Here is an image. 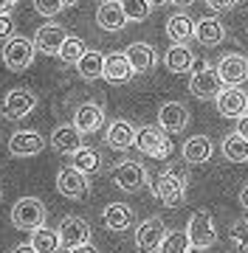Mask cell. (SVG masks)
<instances>
[{
	"label": "cell",
	"mask_w": 248,
	"mask_h": 253,
	"mask_svg": "<svg viewBox=\"0 0 248 253\" xmlns=\"http://www.w3.org/2000/svg\"><path fill=\"white\" fill-rule=\"evenodd\" d=\"M186 183H189V177H186L184 169L169 166L166 172H161L158 177L149 180V189L166 208H181L186 203Z\"/></svg>",
	"instance_id": "1"
},
{
	"label": "cell",
	"mask_w": 248,
	"mask_h": 253,
	"mask_svg": "<svg viewBox=\"0 0 248 253\" xmlns=\"http://www.w3.org/2000/svg\"><path fill=\"white\" fill-rule=\"evenodd\" d=\"M46 203L37 197H20L11 206V225L20 231H37L46 225Z\"/></svg>",
	"instance_id": "2"
},
{
	"label": "cell",
	"mask_w": 248,
	"mask_h": 253,
	"mask_svg": "<svg viewBox=\"0 0 248 253\" xmlns=\"http://www.w3.org/2000/svg\"><path fill=\"white\" fill-rule=\"evenodd\" d=\"M136 149L147 158H155V161H166L172 155V141L161 126H138L136 135Z\"/></svg>",
	"instance_id": "3"
},
{
	"label": "cell",
	"mask_w": 248,
	"mask_h": 253,
	"mask_svg": "<svg viewBox=\"0 0 248 253\" xmlns=\"http://www.w3.org/2000/svg\"><path fill=\"white\" fill-rule=\"evenodd\" d=\"M223 90L226 87H223V79L217 73V68H209L206 62L195 65L192 76H189V93L195 99H217Z\"/></svg>",
	"instance_id": "4"
},
{
	"label": "cell",
	"mask_w": 248,
	"mask_h": 253,
	"mask_svg": "<svg viewBox=\"0 0 248 253\" xmlns=\"http://www.w3.org/2000/svg\"><path fill=\"white\" fill-rule=\"evenodd\" d=\"M34 54H37V45H34V40H26V37H11L3 45V62L14 73L26 71L28 65L34 62Z\"/></svg>",
	"instance_id": "5"
},
{
	"label": "cell",
	"mask_w": 248,
	"mask_h": 253,
	"mask_svg": "<svg viewBox=\"0 0 248 253\" xmlns=\"http://www.w3.org/2000/svg\"><path fill=\"white\" fill-rule=\"evenodd\" d=\"M113 183H116L124 194H133V191H138L144 183H149V177H147L144 163H138V161H119L116 166H113Z\"/></svg>",
	"instance_id": "6"
},
{
	"label": "cell",
	"mask_w": 248,
	"mask_h": 253,
	"mask_svg": "<svg viewBox=\"0 0 248 253\" xmlns=\"http://www.w3.org/2000/svg\"><path fill=\"white\" fill-rule=\"evenodd\" d=\"M186 234L192 239V248L198 251H206L217 242V231H214V219H211L209 211H195L189 225H186Z\"/></svg>",
	"instance_id": "7"
},
{
	"label": "cell",
	"mask_w": 248,
	"mask_h": 253,
	"mask_svg": "<svg viewBox=\"0 0 248 253\" xmlns=\"http://www.w3.org/2000/svg\"><path fill=\"white\" fill-rule=\"evenodd\" d=\"M166 234H169V231H166L164 219H161V217H149V219H144V222L136 228V248L141 253L161 251Z\"/></svg>",
	"instance_id": "8"
},
{
	"label": "cell",
	"mask_w": 248,
	"mask_h": 253,
	"mask_svg": "<svg viewBox=\"0 0 248 253\" xmlns=\"http://www.w3.org/2000/svg\"><path fill=\"white\" fill-rule=\"evenodd\" d=\"M56 191L68 200H82L88 191H91V180L88 174L74 169V166H65L56 172Z\"/></svg>",
	"instance_id": "9"
},
{
	"label": "cell",
	"mask_w": 248,
	"mask_h": 253,
	"mask_svg": "<svg viewBox=\"0 0 248 253\" xmlns=\"http://www.w3.org/2000/svg\"><path fill=\"white\" fill-rule=\"evenodd\" d=\"M59 239H62V248L74 251V248H82V245H91V225L85 222L82 217H65L59 225Z\"/></svg>",
	"instance_id": "10"
},
{
	"label": "cell",
	"mask_w": 248,
	"mask_h": 253,
	"mask_svg": "<svg viewBox=\"0 0 248 253\" xmlns=\"http://www.w3.org/2000/svg\"><path fill=\"white\" fill-rule=\"evenodd\" d=\"M217 73L226 87H240L243 82H248V56L243 54H226L217 62Z\"/></svg>",
	"instance_id": "11"
},
{
	"label": "cell",
	"mask_w": 248,
	"mask_h": 253,
	"mask_svg": "<svg viewBox=\"0 0 248 253\" xmlns=\"http://www.w3.org/2000/svg\"><path fill=\"white\" fill-rule=\"evenodd\" d=\"M186 124H189V110H186L181 101H166V104L158 107V126L164 129L166 135L184 132Z\"/></svg>",
	"instance_id": "12"
},
{
	"label": "cell",
	"mask_w": 248,
	"mask_h": 253,
	"mask_svg": "<svg viewBox=\"0 0 248 253\" xmlns=\"http://www.w3.org/2000/svg\"><path fill=\"white\" fill-rule=\"evenodd\" d=\"M65 42H68V31L62 26H56V23H48V26H43L34 34V45H37L40 54L46 56H59Z\"/></svg>",
	"instance_id": "13"
},
{
	"label": "cell",
	"mask_w": 248,
	"mask_h": 253,
	"mask_svg": "<svg viewBox=\"0 0 248 253\" xmlns=\"http://www.w3.org/2000/svg\"><path fill=\"white\" fill-rule=\"evenodd\" d=\"M217 113L223 118H243L248 116V93L240 90V87H226V90L217 96Z\"/></svg>",
	"instance_id": "14"
},
{
	"label": "cell",
	"mask_w": 248,
	"mask_h": 253,
	"mask_svg": "<svg viewBox=\"0 0 248 253\" xmlns=\"http://www.w3.org/2000/svg\"><path fill=\"white\" fill-rule=\"evenodd\" d=\"M37 107V96L26 87H17V90H11L3 101V116L9 118V121H20V118H26L31 110Z\"/></svg>",
	"instance_id": "15"
},
{
	"label": "cell",
	"mask_w": 248,
	"mask_h": 253,
	"mask_svg": "<svg viewBox=\"0 0 248 253\" xmlns=\"http://www.w3.org/2000/svg\"><path fill=\"white\" fill-rule=\"evenodd\" d=\"M130 20L121 9V0H101L99 9H96V26L101 31H121Z\"/></svg>",
	"instance_id": "16"
},
{
	"label": "cell",
	"mask_w": 248,
	"mask_h": 253,
	"mask_svg": "<svg viewBox=\"0 0 248 253\" xmlns=\"http://www.w3.org/2000/svg\"><path fill=\"white\" fill-rule=\"evenodd\" d=\"M43 146H46V141L34 129H20L9 138V152L14 158H34V155L43 152Z\"/></svg>",
	"instance_id": "17"
},
{
	"label": "cell",
	"mask_w": 248,
	"mask_h": 253,
	"mask_svg": "<svg viewBox=\"0 0 248 253\" xmlns=\"http://www.w3.org/2000/svg\"><path fill=\"white\" fill-rule=\"evenodd\" d=\"M51 146L62 155H76L82 149V132H79V126L74 121L71 124H59L51 132Z\"/></svg>",
	"instance_id": "18"
},
{
	"label": "cell",
	"mask_w": 248,
	"mask_h": 253,
	"mask_svg": "<svg viewBox=\"0 0 248 253\" xmlns=\"http://www.w3.org/2000/svg\"><path fill=\"white\" fill-rule=\"evenodd\" d=\"M136 135L138 129L130 121H124V118H116V121H110V126H107V132H104V144L110 146V149H130V146H136Z\"/></svg>",
	"instance_id": "19"
},
{
	"label": "cell",
	"mask_w": 248,
	"mask_h": 253,
	"mask_svg": "<svg viewBox=\"0 0 248 253\" xmlns=\"http://www.w3.org/2000/svg\"><path fill=\"white\" fill-rule=\"evenodd\" d=\"M74 124L79 126V132H82V135L99 132L101 124H104V110H101L99 104H93V101H85V104H79V107H76Z\"/></svg>",
	"instance_id": "20"
},
{
	"label": "cell",
	"mask_w": 248,
	"mask_h": 253,
	"mask_svg": "<svg viewBox=\"0 0 248 253\" xmlns=\"http://www.w3.org/2000/svg\"><path fill=\"white\" fill-rule=\"evenodd\" d=\"M133 73L136 71H133V65H130L124 51L107 54V59H104V82H110V84H124V82H130Z\"/></svg>",
	"instance_id": "21"
},
{
	"label": "cell",
	"mask_w": 248,
	"mask_h": 253,
	"mask_svg": "<svg viewBox=\"0 0 248 253\" xmlns=\"http://www.w3.org/2000/svg\"><path fill=\"white\" fill-rule=\"evenodd\" d=\"M195 40L206 48L220 45L223 40H226V26L217 17H200L195 23Z\"/></svg>",
	"instance_id": "22"
},
{
	"label": "cell",
	"mask_w": 248,
	"mask_h": 253,
	"mask_svg": "<svg viewBox=\"0 0 248 253\" xmlns=\"http://www.w3.org/2000/svg\"><path fill=\"white\" fill-rule=\"evenodd\" d=\"M181 155H184L186 163L200 166V163H206L211 155H214V144H211L209 135H192L184 146H181Z\"/></svg>",
	"instance_id": "23"
},
{
	"label": "cell",
	"mask_w": 248,
	"mask_h": 253,
	"mask_svg": "<svg viewBox=\"0 0 248 253\" xmlns=\"http://www.w3.org/2000/svg\"><path fill=\"white\" fill-rule=\"evenodd\" d=\"M164 65L169 73H189L195 71V65H198V59H195L192 48L189 45H169V51L164 54Z\"/></svg>",
	"instance_id": "24"
},
{
	"label": "cell",
	"mask_w": 248,
	"mask_h": 253,
	"mask_svg": "<svg viewBox=\"0 0 248 253\" xmlns=\"http://www.w3.org/2000/svg\"><path fill=\"white\" fill-rule=\"evenodd\" d=\"M101 219H104V228L107 231H127L136 222V214H133V208L127 203H110V206L104 208Z\"/></svg>",
	"instance_id": "25"
},
{
	"label": "cell",
	"mask_w": 248,
	"mask_h": 253,
	"mask_svg": "<svg viewBox=\"0 0 248 253\" xmlns=\"http://www.w3.org/2000/svg\"><path fill=\"white\" fill-rule=\"evenodd\" d=\"M124 54H127V59H130V65H133L136 73H147L155 68V59H158L155 48L147 45V42H130Z\"/></svg>",
	"instance_id": "26"
},
{
	"label": "cell",
	"mask_w": 248,
	"mask_h": 253,
	"mask_svg": "<svg viewBox=\"0 0 248 253\" xmlns=\"http://www.w3.org/2000/svg\"><path fill=\"white\" fill-rule=\"evenodd\" d=\"M166 37L172 40L175 45H186V40L195 37V20L184 11H178L172 17L166 20Z\"/></svg>",
	"instance_id": "27"
},
{
	"label": "cell",
	"mask_w": 248,
	"mask_h": 253,
	"mask_svg": "<svg viewBox=\"0 0 248 253\" xmlns=\"http://www.w3.org/2000/svg\"><path fill=\"white\" fill-rule=\"evenodd\" d=\"M104 59H107V54H99V51H88V54L79 59L76 71H79V76H82V79H88V82L104 79Z\"/></svg>",
	"instance_id": "28"
},
{
	"label": "cell",
	"mask_w": 248,
	"mask_h": 253,
	"mask_svg": "<svg viewBox=\"0 0 248 253\" xmlns=\"http://www.w3.org/2000/svg\"><path fill=\"white\" fill-rule=\"evenodd\" d=\"M31 248L37 253H56L62 248V239H59V231H51V228H37V231H31Z\"/></svg>",
	"instance_id": "29"
},
{
	"label": "cell",
	"mask_w": 248,
	"mask_h": 253,
	"mask_svg": "<svg viewBox=\"0 0 248 253\" xmlns=\"http://www.w3.org/2000/svg\"><path fill=\"white\" fill-rule=\"evenodd\" d=\"M223 158L231 161V163H246L248 161V141L240 135L237 129L223 138Z\"/></svg>",
	"instance_id": "30"
},
{
	"label": "cell",
	"mask_w": 248,
	"mask_h": 253,
	"mask_svg": "<svg viewBox=\"0 0 248 253\" xmlns=\"http://www.w3.org/2000/svg\"><path fill=\"white\" fill-rule=\"evenodd\" d=\"M71 166H74V169H79V172H85L88 177H91V174L99 172L101 158H99V152H96V149H88V146H82L76 155H71Z\"/></svg>",
	"instance_id": "31"
},
{
	"label": "cell",
	"mask_w": 248,
	"mask_h": 253,
	"mask_svg": "<svg viewBox=\"0 0 248 253\" xmlns=\"http://www.w3.org/2000/svg\"><path fill=\"white\" fill-rule=\"evenodd\" d=\"M189 251H192V239H189V234H186V231H169L158 253H189Z\"/></svg>",
	"instance_id": "32"
},
{
	"label": "cell",
	"mask_w": 248,
	"mask_h": 253,
	"mask_svg": "<svg viewBox=\"0 0 248 253\" xmlns=\"http://www.w3.org/2000/svg\"><path fill=\"white\" fill-rule=\"evenodd\" d=\"M88 54V48H85V42L79 40V37H68V42L62 45V51H59V59H62L65 65H79V59Z\"/></svg>",
	"instance_id": "33"
},
{
	"label": "cell",
	"mask_w": 248,
	"mask_h": 253,
	"mask_svg": "<svg viewBox=\"0 0 248 253\" xmlns=\"http://www.w3.org/2000/svg\"><path fill=\"white\" fill-rule=\"evenodd\" d=\"M121 9H124L130 23H144L149 17L152 6H149V0H121Z\"/></svg>",
	"instance_id": "34"
},
{
	"label": "cell",
	"mask_w": 248,
	"mask_h": 253,
	"mask_svg": "<svg viewBox=\"0 0 248 253\" xmlns=\"http://www.w3.org/2000/svg\"><path fill=\"white\" fill-rule=\"evenodd\" d=\"M229 236H231V242L237 245V251L248 253V219L234 222V225H231V231H229Z\"/></svg>",
	"instance_id": "35"
},
{
	"label": "cell",
	"mask_w": 248,
	"mask_h": 253,
	"mask_svg": "<svg viewBox=\"0 0 248 253\" xmlns=\"http://www.w3.org/2000/svg\"><path fill=\"white\" fill-rule=\"evenodd\" d=\"M62 9H65L62 0H34V11L43 14V17H56Z\"/></svg>",
	"instance_id": "36"
},
{
	"label": "cell",
	"mask_w": 248,
	"mask_h": 253,
	"mask_svg": "<svg viewBox=\"0 0 248 253\" xmlns=\"http://www.w3.org/2000/svg\"><path fill=\"white\" fill-rule=\"evenodd\" d=\"M206 6L211 11H231L237 6V0H206Z\"/></svg>",
	"instance_id": "37"
},
{
	"label": "cell",
	"mask_w": 248,
	"mask_h": 253,
	"mask_svg": "<svg viewBox=\"0 0 248 253\" xmlns=\"http://www.w3.org/2000/svg\"><path fill=\"white\" fill-rule=\"evenodd\" d=\"M3 23H0V37H3V40H6V42H9L11 40V31H14V23H11V14H3Z\"/></svg>",
	"instance_id": "38"
},
{
	"label": "cell",
	"mask_w": 248,
	"mask_h": 253,
	"mask_svg": "<svg viewBox=\"0 0 248 253\" xmlns=\"http://www.w3.org/2000/svg\"><path fill=\"white\" fill-rule=\"evenodd\" d=\"M237 132H240V135H243V138L248 141V116H243V118L237 121Z\"/></svg>",
	"instance_id": "39"
},
{
	"label": "cell",
	"mask_w": 248,
	"mask_h": 253,
	"mask_svg": "<svg viewBox=\"0 0 248 253\" xmlns=\"http://www.w3.org/2000/svg\"><path fill=\"white\" fill-rule=\"evenodd\" d=\"M240 206H243V208L248 211V183L243 186V191H240Z\"/></svg>",
	"instance_id": "40"
},
{
	"label": "cell",
	"mask_w": 248,
	"mask_h": 253,
	"mask_svg": "<svg viewBox=\"0 0 248 253\" xmlns=\"http://www.w3.org/2000/svg\"><path fill=\"white\" fill-rule=\"evenodd\" d=\"M68 253H99L93 245H82V248H74V251H68Z\"/></svg>",
	"instance_id": "41"
},
{
	"label": "cell",
	"mask_w": 248,
	"mask_h": 253,
	"mask_svg": "<svg viewBox=\"0 0 248 253\" xmlns=\"http://www.w3.org/2000/svg\"><path fill=\"white\" fill-rule=\"evenodd\" d=\"M11 253H37V251H34L31 245H17V248H14Z\"/></svg>",
	"instance_id": "42"
},
{
	"label": "cell",
	"mask_w": 248,
	"mask_h": 253,
	"mask_svg": "<svg viewBox=\"0 0 248 253\" xmlns=\"http://www.w3.org/2000/svg\"><path fill=\"white\" fill-rule=\"evenodd\" d=\"M172 6H178V9H186V6H192L195 0H169Z\"/></svg>",
	"instance_id": "43"
},
{
	"label": "cell",
	"mask_w": 248,
	"mask_h": 253,
	"mask_svg": "<svg viewBox=\"0 0 248 253\" xmlns=\"http://www.w3.org/2000/svg\"><path fill=\"white\" fill-rule=\"evenodd\" d=\"M164 3H169V0H149V6H164Z\"/></svg>",
	"instance_id": "44"
},
{
	"label": "cell",
	"mask_w": 248,
	"mask_h": 253,
	"mask_svg": "<svg viewBox=\"0 0 248 253\" xmlns=\"http://www.w3.org/2000/svg\"><path fill=\"white\" fill-rule=\"evenodd\" d=\"M62 3H65V9H68V6H76L79 0H62Z\"/></svg>",
	"instance_id": "45"
},
{
	"label": "cell",
	"mask_w": 248,
	"mask_h": 253,
	"mask_svg": "<svg viewBox=\"0 0 248 253\" xmlns=\"http://www.w3.org/2000/svg\"><path fill=\"white\" fill-rule=\"evenodd\" d=\"M189 253H200V251H198V248H192V251H189Z\"/></svg>",
	"instance_id": "46"
},
{
	"label": "cell",
	"mask_w": 248,
	"mask_h": 253,
	"mask_svg": "<svg viewBox=\"0 0 248 253\" xmlns=\"http://www.w3.org/2000/svg\"><path fill=\"white\" fill-rule=\"evenodd\" d=\"M11 3H20V0H11Z\"/></svg>",
	"instance_id": "47"
}]
</instances>
